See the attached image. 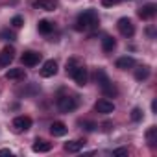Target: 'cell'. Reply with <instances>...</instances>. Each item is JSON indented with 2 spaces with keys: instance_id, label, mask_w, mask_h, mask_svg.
Masks as SVG:
<instances>
[{
  "instance_id": "1",
  "label": "cell",
  "mask_w": 157,
  "mask_h": 157,
  "mask_svg": "<svg viewBox=\"0 0 157 157\" xmlns=\"http://www.w3.org/2000/svg\"><path fill=\"white\" fill-rule=\"evenodd\" d=\"M96 26H98V15H96V11L94 10H87V11L78 15L74 28L78 32H85V30H91V28H96Z\"/></svg>"
},
{
  "instance_id": "2",
  "label": "cell",
  "mask_w": 157,
  "mask_h": 157,
  "mask_svg": "<svg viewBox=\"0 0 157 157\" xmlns=\"http://www.w3.org/2000/svg\"><path fill=\"white\" fill-rule=\"evenodd\" d=\"M57 107H59V111L61 113H70V111H74L76 107H78V100L74 98V96H59L57 98Z\"/></svg>"
},
{
  "instance_id": "3",
  "label": "cell",
  "mask_w": 157,
  "mask_h": 157,
  "mask_svg": "<svg viewBox=\"0 0 157 157\" xmlns=\"http://www.w3.org/2000/svg\"><path fill=\"white\" fill-rule=\"evenodd\" d=\"M70 76H72V80H74L78 85H80V87L87 85V82H89V72H87V68H85L83 65H78Z\"/></svg>"
},
{
  "instance_id": "4",
  "label": "cell",
  "mask_w": 157,
  "mask_h": 157,
  "mask_svg": "<svg viewBox=\"0 0 157 157\" xmlns=\"http://www.w3.org/2000/svg\"><path fill=\"white\" fill-rule=\"evenodd\" d=\"M13 131L15 133H24L32 128V118L30 117H15L13 118Z\"/></svg>"
},
{
  "instance_id": "5",
  "label": "cell",
  "mask_w": 157,
  "mask_h": 157,
  "mask_svg": "<svg viewBox=\"0 0 157 157\" xmlns=\"http://www.w3.org/2000/svg\"><path fill=\"white\" fill-rule=\"evenodd\" d=\"M118 32L124 35V37H131L133 33H135V26H133V22L128 19V17H122V19H118Z\"/></svg>"
},
{
  "instance_id": "6",
  "label": "cell",
  "mask_w": 157,
  "mask_h": 157,
  "mask_svg": "<svg viewBox=\"0 0 157 157\" xmlns=\"http://www.w3.org/2000/svg\"><path fill=\"white\" fill-rule=\"evenodd\" d=\"M94 109H96L100 115H111V113L115 111V104L109 102V100H105V98H102V100H98V102L94 104Z\"/></svg>"
},
{
  "instance_id": "7",
  "label": "cell",
  "mask_w": 157,
  "mask_h": 157,
  "mask_svg": "<svg viewBox=\"0 0 157 157\" xmlns=\"http://www.w3.org/2000/svg\"><path fill=\"white\" fill-rule=\"evenodd\" d=\"M56 74H57V61H54V59L44 61V65H43V68H41V76H43V78H52V76H56Z\"/></svg>"
},
{
  "instance_id": "8",
  "label": "cell",
  "mask_w": 157,
  "mask_h": 157,
  "mask_svg": "<svg viewBox=\"0 0 157 157\" xmlns=\"http://www.w3.org/2000/svg\"><path fill=\"white\" fill-rule=\"evenodd\" d=\"M39 61H41L39 52H24L22 54V65H26V67H35Z\"/></svg>"
},
{
  "instance_id": "9",
  "label": "cell",
  "mask_w": 157,
  "mask_h": 157,
  "mask_svg": "<svg viewBox=\"0 0 157 157\" xmlns=\"http://www.w3.org/2000/svg\"><path fill=\"white\" fill-rule=\"evenodd\" d=\"M15 57V50L11 46H6L2 52H0V67H8Z\"/></svg>"
},
{
  "instance_id": "10",
  "label": "cell",
  "mask_w": 157,
  "mask_h": 157,
  "mask_svg": "<svg viewBox=\"0 0 157 157\" xmlns=\"http://www.w3.org/2000/svg\"><path fill=\"white\" fill-rule=\"evenodd\" d=\"M33 6L39 8V10H44V11H54L57 8V2L56 0H35Z\"/></svg>"
},
{
  "instance_id": "11",
  "label": "cell",
  "mask_w": 157,
  "mask_h": 157,
  "mask_svg": "<svg viewBox=\"0 0 157 157\" xmlns=\"http://www.w3.org/2000/svg\"><path fill=\"white\" fill-rule=\"evenodd\" d=\"M133 67H135V59L131 56H124V57H118L117 59V68L128 70V68H133Z\"/></svg>"
},
{
  "instance_id": "12",
  "label": "cell",
  "mask_w": 157,
  "mask_h": 157,
  "mask_svg": "<svg viewBox=\"0 0 157 157\" xmlns=\"http://www.w3.org/2000/svg\"><path fill=\"white\" fill-rule=\"evenodd\" d=\"M155 6L153 4H146V6H142L140 10H139V17L140 19H144V21H148V19H151L153 15H155Z\"/></svg>"
},
{
  "instance_id": "13",
  "label": "cell",
  "mask_w": 157,
  "mask_h": 157,
  "mask_svg": "<svg viewBox=\"0 0 157 157\" xmlns=\"http://www.w3.org/2000/svg\"><path fill=\"white\" fill-rule=\"evenodd\" d=\"M67 131L68 129L63 122H52V126H50V133L54 137H63V135H67Z\"/></svg>"
},
{
  "instance_id": "14",
  "label": "cell",
  "mask_w": 157,
  "mask_h": 157,
  "mask_svg": "<svg viewBox=\"0 0 157 157\" xmlns=\"http://www.w3.org/2000/svg\"><path fill=\"white\" fill-rule=\"evenodd\" d=\"M83 146H85V140H68V142L65 144V150H67L68 153H78Z\"/></svg>"
},
{
  "instance_id": "15",
  "label": "cell",
  "mask_w": 157,
  "mask_h": 157,
  "mask_svg": "<svg viewBox=\"0 0 157 157\" xmlns=\"http://www.w3.org/2000/svg\"><path fill=\"white\" fill-rule=\"evenodd\" d=\"M24 78H26L24 68H10L6 72V80H24Z\"/></svg>"
},
{
  "instance_id": "16",
  "label": "cell",
  "mask_w": 157,
  "mask_h": 157,
  "mask_svg": "<svg viewBox=\"0 0 157 157\" xmlns=\"http://www.w3.org/2000/svg\"><path fill=\"white\" fill-rule=\"evenodd\" d=\"M50 150H52V144L46 142V140H35V144H33V151L35 153H46Z\"/></svg>"
},
{
  "instance_id": "17",
  "label": "cell",
  "mask_w": 157,
  "mask_h": 157,
  "mask_svg": "<svg viewBox=\"0 0 157 157\" xmlns=\"http://www.w3.org/2000/svg\"><path fill=\"white\" fill-rule=\"evenodd\" d=\"M37 30H39V33H43V35H48V33L54 30V24H52L50 21L43 19V21H39V24H37Z\"/></svg>"
},
{
  "instance_id": "18",
  "label": "cell",
  "mask_w": 157,
  "mask_h": 157,
  "mask_svg": "<svg viewBox=\"0 0 157 157\" xmlns=\"http://www.w3.org/2000/svg\"><path fill=\"white\" fill-rule=\"evenodd\" d=\"M115 46H117V41H115V37H109V35H105L104 39H102V48H104V52H113L115 50Z\"/></svg>"
},
{
  "instance_id": "19",
  "label": "cell",
  "mask_w": 157,
  "mask_h": 157,
  "mask_svg": "<svg viewBox=\"0 0 157 157\" xmlns=\"http://www.w3.org/2000/svg\"><path fill=\"white\" fill-rule=\"evenodd\" d=\"M96 82H98L100 89H102V87H105L107 83H111V82H109V78H107V74H105L102 68H98V70H96Z\"/></svg>"
},
{
  "instance_id": "20",
  "label": "cell",
  "mask_w": 157,
  "mask_h": 157,
  "mask_svg": "<svg viewBox=\"0 0 157 157\" xmlns=\"http://www.w3.org/2000/svg\"><path fill=\"white\" fill-rule=\"evenodd\" d=\"M146 140H148L150 146H155V144H157V128H155V126H151V128L146 131Z\"/></svg>"
},
{
  "instance_id": "21",
  "label": "cell",
  "mask_w": 157,
  "mask_h": 157,
  "mask_svg": "<svg viewBox=\"0 0 157 157\" xmlns=\"http://www.w3.org/2000/svg\"><path fill=\"white\" fill-rule=\"evenodd\" d=\"M148 76H150V68H148V67H142V68H139V70L135 72V80H137V82H142V80H146Z\"/></svg>"
},
{
  "instance_id": "22",
  "label": "cell",
  "mask_w": 157,
  "mask_h": 157,
  "mask_svg": "<svg viewBox=\"0 0 157 157\" xmlns=\"http://www.w3.org/2000/svg\"><path fill=\"white\" fill-rule=\"evenodd\" d=\"M102 93H104L105 96H117V94H118V89H117L113 83H107L105 87H102Z\"/></svg>"
},
{
  "instance_id": "23",
  "label": "cell",
  "mask_w": 157,
  "mask_h": 157,
  "mask_svg": "<svg viewBox=\"0 0 157 157\" xmlns=\"http://www.w3.org/2000/svg\"><path fill=\"white\" fill-rule=\"evenodd\" d=\"M76 67H78V61H76V59H68V61H67V74L70 76Z\"/></svg>"
},
{
  "instance_id": "24",
  "label": "cell",
  "mask_w": 157,
  "mask_h": 157,
  "mask_svg": "<svg viewBox=\"0 0 157 157\" xmlns=\"http://www.w3.org/2000/svg\"><path fill=\"white\" fill-rule=\"evenodd\" d=\"M131 120H133V122H139V120H142V111H140L139 107H135V109L131 111Z\"/></svg>"
},
{
  "instance_id": "25",
  "label": "cell",
  "mask_w": 157,
  "mask_h": 157,
  "mask_svg": "<svg viewBox=\"0 0 157 157\" xmlns=\"http://www.w3.org/2000/svg\"><path fill=\"white\" fill-rule=\"evenodd\" d=\"M11 24H13V28H21V26L24 24V19H22L21 15H15V17L11 19Z\"/></svg>"
},
{
  "instance_id": "26",
  "label": "cell",
  "mask_w": 157,
  "mask_h": 157,
  "mask_svg": "<svg viewBox=\"0 0 157 157\" xmlns=\"http://www.w3.org/2000/svg\"><path fill=\"white\" fill-rule=\"evenodd\" d=\"M0 37L6 39V41H15V33H13V32H8V30L0 33Z\"/></svg>"
},
{
  "instance_id": "27",
  "label": "cell",
  "mask_w": 157,
  "mask_h": 157,
  "mask_svg": "<svg viewBox=\"0 0 157 157\" xmlns=\"http://www.w3.org/2000/svg\"><path fill=\"white\" fill-rule=\"evenodd\" d=\"M120 155H128V148H118L113 151V157H120Z\"/></svg>"
},
{
  "instance_id": "28",
  "label": "cell",
  "mask_w": 157,
  "mask_h": 157,
  "mask_svg": "<svg viewBox=\"0 0 157 157\" xmlns=\"http://www.w3.org/2000/svg\"><path fill=\"white\" fill-rule=\"evenodd\" d=\"M118 2H120V0H102V6L109 8V6H117Z\"/></svg>"
},
{
  "instance_id": "29",
  "label": "cell",
  "mask_w": 157,
  "mask_h": 157,
  "mask_svg": "<svg viewBox=\"0 0 157 157\" xmlns=\"http://www.w3.org/2000/svg\"><path fill=\"white\" fill-rule=\"evenodd\" d=\"M0 155H10V157H11L13 153H11L10 150H6V148H4V150H0Z\"/></svg>"
}]
</instances>
